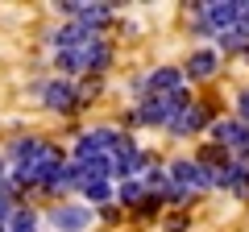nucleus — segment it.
Listing matches in <instances>:
<instances>
[{
  "mask_svg": "<svg viewBox=\"0 0 249 232\" xmlns=\"http://www.w3.org/2000/svg\"><path fill=\"white\" fill-rule=\"evenodd\" d=\"M212 137H216L220 149H245L249 145V125H241V120H216Z\"/></svg>",
  "mask_w": 249,
  "mask_h": 232,
  "instance_id": "11",
  "label": "nucleus"
},
{
  "mask_svg": "<svg viewBox=\"0 0 249 232\" xmlns=\"http://www.w3.org/2000/svg\"><path fill=\"white\" fill-rule=\"evenodd\" d=\"M166 179H170V187H175V191L191 195V191L216 187V170L199 166V162H191V158H178V162H170V166H166Z\"/></svg>",
  "mask_w": 249,
  "mask_h": 232,
  "instance_id": "2",
  "label": "nucleus"
},
{
  "mask_svg": "<svg viewBox=\"0 0 249 232\" xmlns=\"http://www.w3.org/2000/svg\"><path fill=\"white\" fill-rule=\"evenodd\" d=\"M79 191L91 199V203H108V199H112V187H108V182H83Z\"/></svg>",
  "mask_w": 249,
  "mask_h": 232,
  "instance_id": "15",
  "label": "nucleus"
},
{
  "mask_svg": "<svg viewBox=\"0 0 249 232\" xmlns=\"http://www.w3.org/2000/svg\"><path fill=\"white\" fill-rule=\"evenodd\" d=\"M216 187H224V191H232V195H241L245 199L249 195V162H229L224 170H216Z\"/></svg>",
  "mask_w": 249,
  "mask_h": 232,
  "instance_id": "10",
  "label": "nucleus"
},
{
  "mask_svg": "<svg viewBox=\"0 0 249 232\" xmlns=\"http://www.w3.org/2000/svg\"><path fill=\"white\" fill-rule=\"evenodd\" d=\"M237 112H241V125H249V87L237 96Z\"/></svg>",
  "mask_w": 249,
  "mask_h": 232,
  "instance_id": "16",
  "label": "nucleus"
},
{
  "mask_svg": "<svg viewBox=\"0 0 249 232\" xmlns=\"http://www.w3.org/2000/svg\"><path fill=\"white\" fill-rule=\"evenodd\" d=\"M183 108H187V96H183V91H178V96H145L129 120H133V125H170Z\"/></svg>",
  "mask_w": 249,
  "mask_h": 232,
  "instance_id": "3",
  "label": "nucleus"
},
{
  "mask_svg": "<svg viewBox=\"0 0 249 232\" xmlns=\"http://www.w3.org/2000/svg\"><path fill=\"white\" fill-rule=\"evenodd\" d=\"M245 58H249V50H245Z\"/></svg>",
  "mask_w": 249,
  "mask_h": 232,
  "instance_id": "17",
  "label": "nucleus"
},
{
  "mask_svg": "<svg viewBox=\"0 0 249 232\" xmlns=\"http://www.w3.org/2000/svg\"><path fill=\"white\" fill-rule=\"evenodd\" d=\"M42 104L46 108H54V112H75V108L83 104V91L79 87H71L67 79H50V83H42Z\"/></svg>",
  "mask_w": 249,
  "mask_h": 232,
  "instance_id": "5",
  "label": "nucleus"
},
{
  "mask_svg": "<svg viewBox=\"0 0 249 232\" xmlns=\"http://www.w3.org/2000/svg\"><path fill=\"white\" fill-rule=\"evenodd\" d=\"M58 9L67 13L75 25H83V29H100V25L112 21V4H75V0H67V4H58Z\"/></svg>",
  "mask_w": 249,
  "mask_h": 232,
  "instance_id": "6",
  "label": "nucleus"
},
{
  "mask_svg": "<svg viewBox=\"0 0 249 232\" xmlns=\"http://www.w3.org/2000/svg\"><path fill=\"white\" fill-rule=\"evenodd\" d=\"M121 141H124V133H116V129H91V133H83L79 145H75V162H88V158H112Z\"/></svg>",
  "mask_w": 249,
  "mask_h": 232,
  "instance_id": "4",
  "label": "nucleus"
},
{
  "mask_svg": "<svg viewBox=\"0 0 249 232\" xmlns=\"http://www.w3.org/2000/svg\"><path fill=\"white\" fill-rule=\"evenodd\" d=\"M216 42H220L224 50H249V4H245V13H241V21L232 29H224Z\"/></svg>",
  "mask_w": 249,
  "mask_h": 232,
  "instance_id": "12",
  "label": "nucleus"
},
{
  "mask_svg": "<svg viewBox=\"0 0 249 232\" xmlns=\"http://www.w3.org/2000/svg\"><path fill=\"white\" fill-rule=\"evenodd\" d=\"M245 4H249V0H208V4H196V25L204 29V33L220 37L224 29H232L241 21Z\"/></svg>",
  "mask_w": 249,
  "mask_h": 232,
  "instance_id": "1",
  "label": "nucleus"
},
{
  "mask_svg": "<svg viewBox=\"0 0 249 232\" xmlns=\"http://www.w3.org/2000/svg\"><path fill=\"white\" fill-rule=\"evenodd\" d=\"M183 79L187 75L175 71V66H158V71L142 83V99L145 96H178V91H183Z\"/></svg>",
  "mask_w": 249,
  "mask_h": 232,
  "instance_id": "7",
  "label": "nucleus"
},
{
  "mask_svg": "<svg viewBox=\"0 0 249 232\" xmlns=\"http://www.w3.org/2000/svg\"><path fill=\"white\" fill-rule=\"evenodd\" d=\"M166 129H170L175 137H191V133H199V129H208V108H204V104H187Z\"/></svg>",
  "mask_w": 249,
  "mask_h": 232,
  "instance_id": "9",
  "label": "nucleus"
},
{
  "mask_svg": "<svg viewBox=\"0 0 249 232\" xmlns=\"http://www.w3.org/2000/svg\"><path fill=\"white\" fill-rule=\"evenodd\" d=\"M37 228V220H34V212H29V207H17V212H13V220L4 224V232H34Z\"/></svg>",
  "mask_w": 249,
  "mask_h": 232,
  "instance_id": "14",
  "label": "nucleus"
},
{
  "mask_svg": "<svg viewBox=\"0 0 249 232\" xmlns=\"http://www.w3.org/2000/svg\"><path fill=\"white\" fill-rule=\"evenodd\" d=\"M0 232H4V228H0Z\"/></svg>",
  "mask_w": 249,
  "mask_h": 232,
  "instance_id": "18",
  "label": "nucleus"
},
{
  "mask_svg": "<svg viewBox=\"0 0 249 232\" xmlns=\"http://www.w3.org/2000/svg\"><path fill=\"white\" fill-rule=\"evenodd\" d=\"M50 224L58 232H83L91 224V207H79V203H62L50 212Z\"/></svg>",
  "mask_w": 249,
  "mask_h": 232,
  "instance_id": "8",
  "label": "nucleus"
},
{
  "mask_svg": "<svg viewBox=\"0 0 249 232\" xmlns=\"http://www.w3.org/2000/svg\"><path fill=\"white\" fill-rule=\"evenodd\" d=\"M187 75H191V79H212L216 75V54L212 50H196L187 58Z\"/></svg>",
  "mask_w": 249,
  "mask_h": 232,
  "instance_id": "13",
  "label": "nucleus"
}]
</instances>
